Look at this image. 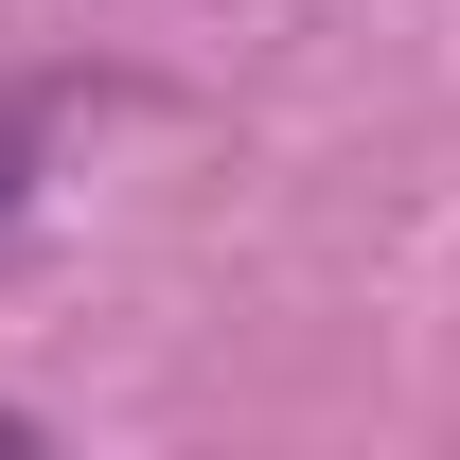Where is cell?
<instances>
[{
  "label": "cell",
  "instance_id": "6da1fadb",
  "mask_svg": "<svg viewBox=\"0 0 460 460\" xmlns=\"http://www.w3.org/2000/svg\"><path fill=\"white\" fill-rule=\"evenodd\" d=\"M71 107H107V89H89V71H0V248L36 230V160H54Z\"/></svg>",
  "mask_w": 460,
  "mask_h": 460
}]
</instances>
